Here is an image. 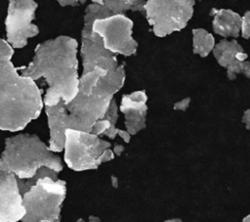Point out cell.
<instances>
[{
	"label": "cell",
	"instance_id": "obj_2",
	"mask_svg": "<svg viewBox=\"0 0 250 222\" xmlns=\"http://www.w3.org/2000/svg\"><path fill=\"white\" fill-rule=\"evenodd\" d=\"M13 47L0 38V130L20 131L36 119L44 102L35 81L18 72Z\"/></svg>",
	"mask_w": 250,
	"mask_h": 222
},
{
	"label": "cell",
	"instance_id": "obj_13",
	"mask_svg": "<svg viewBox=\"0 0 250 222\" xmlns=\"http://www.w3.org/2000/svg\"><path fill=\"white\" fill-rule=\"evenodd\" d=\"M118 108L116 105V102L114 99L111 100L108 109L104 114V118H106L109 123H110V127L104 132V136L108 137L109 139H114L116 137V135H118L120 129H118L116 127V122H117V118H118Z\"/></svg>",
	"mask_w": 250,
	"mask_h": 222
},
{
	"label": "cell",
	"instance_id": "obj_9",
	"mask_svg": "<svg viewBox=\"0 0 250 222\" xmlns=\"http://www.w3.org/2000/svg\"><path fill=\"white\" fill-rule=\"evenodd\" d=\"M25 214L17 176L0 171V222L21 221Z\"/></svg>",
	"mask_w": 250,
	"mask_h": 222
},
{
	"label": "cell",
	"instance_id": "obj_11",
	"mask_svg": "<svg viewBox=\"0 0 250 222\" xmlns=\"http://www.w3.org/2000/svg\"><path fill=\"white\" fill-rule=\"evenodd\" d=\"M93 3L106 8L113 15L123 14L126 11H141L144 9L143 0H92Z\"/></svg>",
	"mask_w": 250,
	"mask_h": 222
},
{
	"label": "cell",
	"instance_id": "obj_10",
	"mask_svg": "<svg viewBox=\"0 0 250 222\" xmlns=\"http://www.w3.org/2000/svg\"><path fill=\"white\" fill-rule=\"evenodd\" d=\"M120 111L125 115L126 131L130 135L136 134L145 126L146 94L143 91H135L123 95Z\"/></svg>",
	"mask_w": 250,
	"mask_h": 222
},
{
	"label": "cell",
	"instance_id": "obj_17",
	"mask_svg": "<svg viewBox=\"0 0 250 222\" xmlns=\"http://www.w3.org/2000/svg\"><path fill=\"white\" fill-rule=\"evenodd\" d=\"M76 222H86V221H85L84 219H78ZM88 222H101V219H100L99 217H97V216L91 215V216L89 217Z\"/></svg>",
	"mask_w": 250,
	"mask_h": 222
},
{
	"label": "cell",
	"instance_id": "obj_7",
	"mask_svg": "<svg viewBox=\"0 0 250 222\" xmlns=\"http://www.w3.org/2000/svg\"><path fill=\"white\" fill-rule=\"evenodd\" d=\"M132 21L124 14L97 19L93 29L103 39L104 47L112 54L131 56L137 50V42L132 37Z\"/></svg>",
	"mask_w": 250,
	"mask_h": 222
},
{
	"label": "cell",
	"instance_id": "obj_12",
	"mask_svg": "<svg viewBox=\"0 0 250 222\" xmlns=\"http://www.w3.org/2000/svg\"><path fill=\"white\" fill-rule=\"evenodd\" d=\"M58 173L57 171L47 167V166H42L40 167L37 172L31 177V178H27V179H20V178H17L18 179V185H19V189H20V193L21 194V196L26 193L36 182L38 179L42 178V177H45V176H48V177H51L53 178L54 180H58Z\"/></svg>",
	"mask_w": 250,
	"mask_h": 222
},
{
	"label": "cell",
	"instance_id": "obj_8",
	"mask_svg": "<svg viewBox=\"0 0 250 222\" xmlns=\"http://www.w3.org/2000/svg\"><path fill=\"white\" fill-rule=\"evenodd\" d=\"M8 11L5 20L6 36L13 48H22L29 38L39 32L32 22L35 18L37 4L35 0H8Z\"/></svg>",
	"mask_w": 250,
	"mask_h": 222
},
{
	"label": "cell",
	"instance_id": "obj_6",
	"mask_svg": "<svg viewBox=\"0 0 250 222\" xmlns=\"http://www.w3.org/2000/svg\"><path fill=\"white\" fill-rule=\"evenodd\" d=\"M64 137V161L74 171L96 169L114 158L111 144L97 135L66 129Z\"/></svg>",
	"mask_w": 250,
	"mask_h": 222
},
{
	"label": "cell",
	"instance_id": "obj_4",
	"mask_svg": "<svg viewBox=\"0 0 250 222\" xmlns=\"http://www.w3.org/2000/svg\"><path fill=\"white\" fill-rule=\"evenodd\" d=\"M42 166L57 172L62 170L61 157L38 136L23 133L5 140V148L0 156V171L11 172L20 179H27Z\"/></svg>",
	"mask_w": 250,
	"mask_h": 222
},
{
	"label": "cell",
	"instance_id": "obj_5",
	"mask_svg": "<svg viewBox=\"0 0 250 222\" xmlns=\"http://www.w3.org/2000/svg\"><path fill=\"white\" fill-rule=\"evenodd\" d=\"M66 195L63 180L45 176L22 195L25 214L21 222H59L61 208Z\"/></svg>",
	"mask_w": 250,
	"mask_h": 222
},
{
	"label": "cell",
	"instance_id": "obj_14",
	"mask_svg": "<svg viewBox=\"0 0 250 222\" xmlns=\"http://www.w3.org/2000/svg\"><path fill=\"white\" fill-rule=\"evenodd\" d=\"M109 127H110L109 121H108L106 118L103 117V118L99 119V120L93 125V127H92L90 133H92V134H94V135H97V136L104 135V132H105Z\"/></svg>",
	"mask_w": 250,
	"mask_h": 222
},
{
	"label": "cell",
	"instance_id": "obj_16",
	"mask_svg": "<svg viewBox=\"0 0 250 222\" xmlns=\"http://www.w3.org/2000/svg\"><path fill=\"white\" fill-rule=\"evenodd\" d=\"M113 153H114V155H121V153L124 151V147L123 146H121V145H115L114 147H113Z\"/></svg>",
	"mask_w": 250,
	"mask_h": 222
},
{
	"label": "cell",
	"instance_id": "obj_3",
	"mask_svg": "<svg viewBox=\"0 0 250 222\" xmlns=\"http://www.w3.org/2000/svg\"><path fill=\"white\" fill-rule=\"evenodd\" d=\"M112 99L85 95L78 91L69 103L60 101L55 106H45L50 150L54 153L63 150L66 129L91 132L93 125L104 116Z\"/></svg>",
	"mask_w": 250,
	"mask_h": 222
},
{
	"label": "cell",
	"instance_id": "obj_15",
	"mask_svg": "<svg viewBox=\"0 0 250 222\" xmlns=\"http://www.w3.org/2000/svg\"><path fill=\"white\" fill-rule=\"evenodd\" d=\"M62 7L65 6H78L85 3L87 0H57Z\"/></svg>",
	"mask_w": 250,
	"mask_h": 222
},
{
	"label": "cell",
	"instance_id": "obj_1",
	"mask_svg": "<svg viewBox=\"0 0 250 222\" xmlns=\"http://www.w3.org/2000/svg\"><path fill=\"white\" fill-rule=\"evenodd\" d=\"M77 41L69 36H58L39 43L32 61L21 69V75L34 81L44 78L48 89L44 106H55L60 101L69 103L78 93Z\"/></svg>",
	"mask_w": 250,
	"mask_h": 222
},
{
	"label": "cell",
	"instance_id": "obj_18",
	"mask_svg": "<svg viewBox=\"0 0 250 222\" xmlns=\"http://www.w3.org/2000/svg\"><path fill=\"white\" fill-rule=\"evenodd\" d=\"M41 222H50V221H41Z\"/></svg>",
	"mask_w": 250,
	"mask_h": 222
}]
</instances>
